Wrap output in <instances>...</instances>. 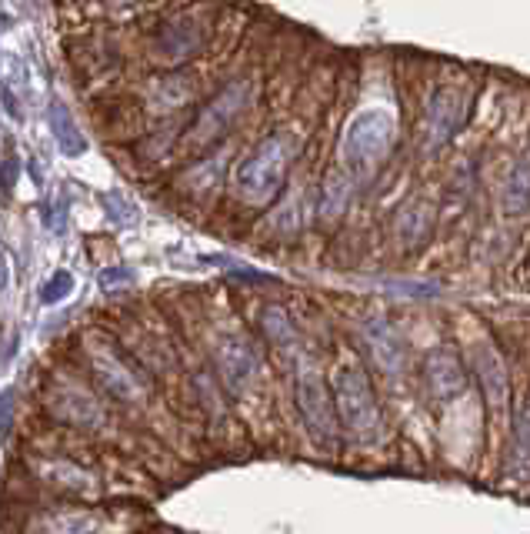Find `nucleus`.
I'll use <instances>...</instances> for the list:
<instances>
[{
    "instance_id": "1",
    "label": "nucleus",
    "mask_w": 530,
    "mask_h": 534,
    "mask_svg": "<svg viewBox=\"0 0 530 534\" xmlns=\"http://www.w3.org/2000/svg\"><path fill=\"white\" fill-rule=\"evenodd\" d=\"M330 388H334L340 428L350 434V441L377 444L384 438V411H380L377 394L360 364H340Z\"/></svg>"
},
{
    "instance_id": "2",
    "label": "nucleus",
    "mask_w": 530,
    "mask_h": 534,
    "mask_svg": "<svg viewBox=\"0 0 530 534\" xmlns=\"http://www.w3.org/2000/svg\"><path fill=\"white\" fill-rule=\"evenodd\" d=\"M297 157V141L290 134H270L237 167V194L250 204H267L280 194L287 181L290 161Z\"/></svg>"
},
{
    "instance_id": "3",
    "label": "nucleus",
    "mask_w": 530,
    "mask_h": 534,
    "mask_svg": "<svg viewBox=\"0 0 530 534\" xmlns=\"http://www.w3.org/2000/svg\"><path fill=\"white\" fill-rule=\"evenodd\" d=\"M397 141L394 114L384 107H367L354 121L347 124L344 141H340V161L350 171V177H370L387 161Z\"/></svg>"
},
{
    "instance_id": "4",
    "label": "nucleus",
    "mask_w": 530,
    "mask_h": 534,
    "mask_svg": "<svg viewBox=\"0 0 530 534\" xmlns=\"http://www.w3.org/2000/svg\"><path fill=\"white\" fill-rule=\"evenodd\" d=\"M297 411L304 418V428L310 431V438L324 451H334L344 428H340V418H337L334 388H327V381L320 378L317 368H300L297 374Z\"/></svg>"
},
{
    "instance_id": "5",
    "label": "nucleus",
    "mask_w": 530,
    "mask_h": 534,
    "mask_svg": "<svg viewBox=\"0 0 530 534\" xmlns=\"http://www.w3.org/2000/svg\"><path fill=\"white\" fill-rule=\"evenodd\" d=\"M250 101H254V84L250 81L227 84L224 91H220L214 101H210L204 111L194 117V124H190V131H187V144L190 147H210L217 137H224L230 127L244 117Z\"/></svg>"
},
{
    "instance_id": "6",
    "label": "nucleus",
    "mask_w": 530,
    "mask_h": 534,
    "mask_svg": "<svg viewBox=\"0 0 530 534\" xmlns=\"http://www.w3.org/2000/svg\"><path fill=\"white\" fill-rule=\"evenodd\" d=\"M360 344H364L367 358L377 364L380 374L400 378L407 371V344L387 318H380V314L364 318V324H360Z\"/></svg>"
},
{
    "instance_id": "7",
    "label": "nucleus",
    "mask_w": 530,
    "mask_h": 534,
    "mask_svg": "<svg viewBox=\"0 0 530 534\" xmlns=\"http://www.w3.org/2000/svg\"><path fill=\"white\" fill-rule=\"evenodd\" d=\"M464 107H467V97L454 91V87L434 94V101L427 104L424 124H420V147L424 151H440L454 137L460 117H464Z\"/></svg>"
},
{
    "instance_id": "8",
    "label": "nucleus",
    "mask_w": 530,
    "mask_h": 534,
    "mask_svg": "<svg viewBox=\"0 0 530 534\" xmlns=\"http://www.w3.org/2000/svg\"><path fill=\"white\" fill-rule=\"evenodd\" d=\"M214 361H217V374L220 381H224V388L230 394H244L250 384L257 378V351L250 348L244 338H220L217 341V351H214Z\"/></svg>"
},
{
    "instance_id": "9",
    "label": "nucleus",
    "mask_w": 530,
    "mask_h": 534,
    "mask_svg": "<svg viewBox=\"0 0 530 534\" xmlns=\"http://www.w3.org/2000/svg\"><path fill=\"white\" fill-rule=\"evenodd\" d=\"M424 384H427V394L437 404L460 398L467 388V368H464V361L457 358V351H450V348L430 351L424 361Z\"/></svg>"
},
{
    "instance_id": "10",
    "label": "nucleus",
    "mask_w": 530,
    "mask_h": 534,
    "mask_svg": "<svg viewBox=\"0 0 530 534\" xmlns=\"http://www.w3.org/2000/svg\"><path fill=\"white\" fill-rule=\"evenodd\" d=\"M90 368H94V378L100 381V388H104L110 398L127 401V404H137L144 398V384H140L134 378V371L120 358H114L107 348H90Z\"/></svg>"
},
{
    "instance_id": "11",
    "label": "nucleus",
    "mask_w": 530,
    "mask_h": 534,
    "mask_svg": "<svg viewBox=\"0 0 530 534\" xmlns=\"http://www.w3.org/2000/svg\"><path fill=\"white\" fill-rule=\"evenodd\" d=\"M474 374L480 381V391L490 404V411H504L510 401V378H507V364L504 358L490 348V344H480L474 351Z\"/></svg>"
},
{
    "instance_id": "12",
    "label": "nucleus",
    "mask_w": 530,
    "mask_h": 534,
    "mask_svg": "<svg viewBox=\"0 0 530 534\" xmlns=\"http://www.w3.org/2000/svg\"><path fill=\"white\" fill-rule=\"evenodd\" d=\"M47 411L57 414V418L70 421V424H80V428L104 421V418H100L97 401L90 398L87 391L74 388V384H57V388L47 394Z\"/></svg>"
},
{
    "instance_id": "13",
    "label": "nucleus",
    "mask_w": 530,
    "mask_h": 534,
    "mask_svg": "<svg viewBox=\"0 0 530 534\" xmlns=\"http://www.w3.org/2000/svg\"><path fill=\"white\" fill-rule=\"evenodd\" d=\"M47 124H50V134H54V141L57 147L64 151L67 157H80L87 151V141H84V134H80V127L77 121L70 117V111L60 101H50L47 107Z\"/></svg>"
},
{
    "instance_id": "14",
    "label": "nucleus",
    "mask_w": 530,
    "mask_h": 534,
    "mask_svg": "<svg viewBox=\"0 0 530 534\" xmlns=\"http://www.w3.org/2000/svg\"><path fill=\"white\" fill-rule=\"evenodd\" d=\"M260 328H264V338L270 341V348H277L280 354H297V344H300L297 328L284 308H264Z\"/></svg>"
},
{
    "instance_id": "15",
    "label": "nucleus",
    "mask_w": 530,
    "mask_h": 534,
    "mask_svg": "<svg viewBox=\"0 0 530 534\" xmlns=\"http://www.w3.org/2000/svg\"><path fill=\"white\" fill-rule=\"evenodd\" d=\"M530 207V157H520V161L510 167L507 184H504V211L510 217L524 214Z\"/></svg>"
},
{
    "instance_id": "16",
    "label": "nucleus",
    "mask_w": 530,
    "mask_h": 534,
    "mask_svg": "<svg viewBox=\"0 0 530 534\" xmlns=\"http://www.w3.org/2000/svg\"><path fill=\"white\" fill-rule=\"evenodd\" d=\"M397 231H400V241H410L417 244L420 237L430 231V211L424 204H410L404 211L397 214Z\"/></svg>"
},
{
    "instance_id": "17",
    "label": "nucleus",
    "mask_w": 530,
    "mask_h": 534,
    "mask_svg": "<svg viewBox=\"0 0 530 534\" xmlns=\"http://www.w3.org/2000/svg\"><path fill=\"white\" fill-rule=\"evenodd\" d=\"M100 207H104L110 221L120 224V227L137 224V217H140V211L134 207V201H130L127 194H120V191H107V194H100Z\"/></svg>"
},
{
    "instance_id": "18",
    "label": "nucleus",
    "mask_w": 530,
    "mask_h": 534,
    "mask_svg": "<svg viewBox=\"0 0 530 534\" xmlns=\"http://www.w3.org/2000/svg\"><path fill=\"white\" fill-rule=\"evenodd\" d=\"M350 201V181H344L340 174H334L327 181L324 187V201H320V214H327V217H337L340 211L347 207Z\"/></svg>"
},
{
    "instance_id": "19",
    "label": "nucleus",
    "mask_w": 530,
    "mask_h": 534,
    "mask_svg": "<svg viewBox=\"0 0 530 534\" xmlns=\"http://www.w3.org/2000/svg\"><path fill=\"white\" fill-rule=\"evenodd\" d=\"M70 291H74V278H70V271H57L54 278L40 288V304H60L64 298H70Z\"/></svg>"
},
{
    "instance_id": "20",
    "label": "nucleus",
    "mask_w": 530,
    "mask_h": 534,
    "mask_svg": "<svg viewBox=\"0 0 530 534\" xmlns=\"http://www.w3.org/2000/svg\"><path fill=\"white\" fill-rule=\"evenodd\" d=\"M514 448H517V458L530 464V401L514 418Z\"/></svg>"
},
{
    "instance_id": "21",
    "label": "nucleus",
    "mask_w": 530,
    "mask_h": 534,
    "mask_svg": "<svg viewBox=\"0 0 530 534\" xmlns=\"http://www.w3.org/2000/svg\"><path fill=\"white\" fill-rule=\"evenodd\" d=\"M44 227L50 234H64L67 231V201H50L44 207Z\"/></svg>"
},
{
    "instance_id": "22",
    "label": "nucleus",
    "mask_w": 530,
    "mask_h": 534,
    "mask_svg": "<svg viewBox=\"0 0 530 534\" xmlns=\"http://www.w3.org/2000/svg\"><path fill=\"white\" fill-rule=\"evenodd\" d=\"M124 284H134V271L130 267H107V271H100V288L104 291H117Z\"/></svg>"
},
{
    "instance_id": "23",
    "label": "nucleus",
    "mask_w": 530,
    "mask_h": 534,
    "mask_svg": "<svg viewBox=\"0 0 530 534\" xmlns=\"http://www.w3.org/2000/svg\"><path fill=\"white\" fill-rule=\"evenodd\" d=\"M17 177H20V161L17 157H4V161H0V194L14 191Z\"/></svg>"
},
{
    "instance_id": "24",
    "label": "nucleus",
    "mask_w": 530,
    "mask_h": 534,
    "mask_svg": "<svg viewBox=\"0 0 530 534\" xmlns=\"http://www.w3.org/2000/svg\"><path fill=\"white\" fill-rule=\"evenodd\" d=\"M14 388H7V391H0V434H7L10 431V424H14Z\"/></svg>"
},
{
    "instance_id": "25",
    "label": "nucleus",
    "mask_w": 530,
    "mask_h": 534,
    "mask_svg": "<svg viewBox=\"0 0 530 534\" xmlns=\"http://www.w3.org/2000/svg\"><path fill=\"white\" fill-rule=\"evenodd\" d=\"M7 278H10V267H7V254H0V294L7 288Z\"/></svg>"
},
{
    "instance_id": "26",
    "label": "nucleus",
    "mask_w": 530,
    "mask_h": 534,
    "mask_svg": "<svg viewBox=\"0 0 530 534\" xmlns=\"http://www.w3.org/2000/svg\"><path fill=\"white\" fill-rule=\"evenodd\" d=\"M107 4H117V7H124V4H140V0H107Z\"/></svg>"
}]
</instances>
